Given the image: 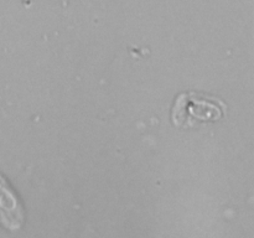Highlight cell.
Listing matches in <instances>:
<instances>
[{
    "label": "cell",
    "instance_id": "cell-1",
    "mask_svg": "<svg viewBox=\"0 0 254 238\" xmlns=\"http://www.w3.org/2000/svg\"><path fill=\"white\" fill-rule=\"evenodd\" d=\"M226 108L220 98L200 92H186L176 97L171 109V120L178 128H193L198 124L222 119Z\"/></svg>",
    "mask_w": 254,
    "mask_h": 238
},
{
    "label": "cell",
    "instance_id": "cell-2",
    "mask_svg": "<svg viewBox=\"0 0 254 238\" xmlns=\"http://www.w3.org/2000/svg\"><path fill=\"white\" fill-rule=\"evenodd\" d=\"M24 222V206L6 178L0 174V225L10 231H17Z\"/></svg>",
    "mask_w": 254,
    "mask_h": 238
}]
</instances>
